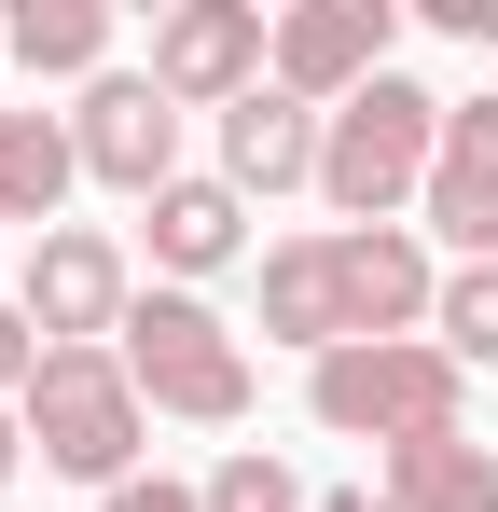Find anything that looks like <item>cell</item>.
<instances>
[{
    "instance_id": "obj_2",
    "label": "cell",
    "mask_w": 498,
    "mask_h": 512,
    "mask_svg": "<svg viewBox=\"0 0 498 512\" xmlns=\"http://www.w3.org/2000/svg\"><path fill=\"white\" fill-rule=\"evenodd\" d=\"M28 457L42 471H70V485H139V443H153V402H139V374H125V346H42V374H28Z\"/></svg>"
},
{
    "instance_id": "obj_13",
    "label": "cell",
    "mask_w": 498,
    "mask_h": 512,
    "mask_svg": "<svg viewBox=\"0 0 498 512\" xmlns=\"http://www.w3.org/2000/svg\"><path fill=\"white\" fill-rule=\"evenodd\" d=\"M70 180H83V153H70V111H14V97H0V222L56 236Z\"/></svg>"
},
{
    "instance_id": "obj_16",
    "label": "cell",
    "mask_w": 498,
    "mask_h": 512,
    "mask_svg": "<svg viewBox=\"0 0 498 512\" xmlns=\"http://www.w3.org/2000/svg\"><path fill=\"white\" fill-rule=\"evenodd\" d=\"M429 346L471 374V360H498V263H443V305H429Z\"/></svg>"
},
{
    "instance_id": "obj_12",
    "label": "cell",
    "mask_w": 498,
    "mask_h": 512,
    "mask_svg": "<svg viewBox=\"0 0 498 512\" xmlns=\"http://www.w3.org/2000/svg\"><path fill=\"white\" fill-rule=\"evenodd\" d=\"M222 263H249V194L222 167L166 180V194H153V291H208Z\"/></svg>"
},
{
    "instance_id": "obj_7",
    "label": "cell",
    "mask_w": 498,
    "mask_h": 512,
    "mask_svg": "<svg viewBox=\"0 0 498 512\" xmlns=\"http://www.w3.org/2000/svg\"><path fill=\"white\" fill-rule=\"evenodd\" d=\"M180 125H194V111H180L153 70H97V84L70 97V153H83V180H97V194H139V208H153L166 180H194V167H180Z\"/></svg>"
},
{
    "instance_id": "obj_3",
    "label": "cell",
    "mask_w": 498,
    "mask_h": 512,
    "mask_svg": "<svg viewBox=\"0 0 498 512\" xmlns=\"http://www.w3.org/2000/svg\"><path fill=\"white\" fill-rule=\"evenodd\" d=\"M429 167H443V97L429 84H360L346 111H332V139H319V194H332V222H402V208H429Z\"/></svg>"
},
{
    "instance_id": "obj_18",
    "label": "cell",
    "mask_w": 498,
    "mask_h": 512,
    "mask_svg": "<svg viewBox=\"0 0 498 512\" xmlns=\"http://www.w3.org/2000/svg\"><path fill=\"white\" fill-rule=\"evenodd\" d=\"M28 374H42V319L0 305V402H28Z\"/></svg>"
},
{
    "instance_id": "obj_20",
    "label": "cell",
    "mask_w": 498,
    "mask_h": 512,
    "mask_svg": "<svg viewBox=\"0 0 498 512\" xmlns=\"http://www.w3.org/2000/svg\"><path fill=\"white\" fill-rule=\"evenodd\" d=\"M415 14H429L443 42H498V0H415Z\"/></svg>"
},
{
    "instance_id": "obj_11",
    "label": "cell",
    "mask_w": 498,
    "mask_h": 512,
    "mask_svg": "<svg viewBox=\"0 0 498 512\" xmlns=\"http://www.w3.org/2000/svg\"><path fill=\"white\" fill-rule=\"evenodd\" d=\"M208 139H222V180H236L249 208H277V194H319V139H332V111H305V97L263 84V97H236Z\"/></svg>"
},
{
    "instance_id": "obj_6",
    "label": "cell",
    "mask_w": 498,
    "mask_h": 512,
    "mask_svg": "<svg viewBox=\"0 0 498 512\" xmlns=\"http://www.w3.org/2000/svg\"><path fill=\"white\" fill-rule=\"evenodd\" d=\"M139 70H153L180 111H208V125H222L236 97H263V84H277V14H263V0H166Z\"/></svg>"
},
{
    "instance_id": "obj_4",
    "label": "cell",
    "mask_w": 498,
    "mask_h": 512,
    "mask_svg": "<svg viewBox=\"0 0 498 512\" xmlns=\"http://www.w3.org/2000/svg\"><path fill=\"white\" fill-rule=\"evenodd\" d=\"M457 402H471V374H457L429 333L305 360V416H319L332 443H388V457H402V443H429V429H457Z\"/></svg>"
},
{
    "instance_id": "obj_19",
    "label": "cell",
    "mask_w": 498,
    "mask_h": 512,
    "mask_svg": "<svg viewBox=\"0 0 498 512\" xmlns=\"http://www.w3.org/2000/svg\"><path fill=\"white\" fill-rule=\"evenodd\" d=\"M97 512H208V485H180V471H139V485H111Z\"/></svg>"
},
{
    "instance_id": "obj_5",
    "label": "cell",
    "mask_w": 498,
    "mask_h": 512,
    "mask_svg": "<svg viewBox=\"0 0 498 512\" xmlns=\"http://www.w3.org/2000/svg\"><path fill=\"white\" fill-rule=\"evenodd\" d=\"M111 346H125V374H139L153 416H180V429H236L249 416V333L208 291H139Z\"/></svg>"
},
{
    "instance_id": "obj_21",
    "label": "cell",
    "mask_w": 498,
    "mask_h": 512,
    "mask_svg": "<svg viewBox=\"0 0 498 512\" xmlns=\"http://www.w3.org/2000/svg\"><path fill=\"white\" fill-rule=\"evenodd\" d=\"M14 471H28V416L0 402V512H14Z\"/></svg>"
},
{
    "instance_id": "obj_9",
    "label": "cell",
    "mask_w": 498,
    "mask_h": 512,
    "mask_svg": "<svg viewBox=\"0 0 498 512\" xmlns=\"http://www.w3.org/2000/svg\"><path fill=\"white\" fill-rule=\"evenodd\" d=\"M14 305L42 319V346H111V333H125V305H139V263L111 250L97 222H56V236H28Z\"/></svg>"
},
{
    "instance_id": "obj_10",
    "label": "cell",
    "mask_w": 498,
    "mask_h": 512,
    "mask_svg": "<svg viewBox=\"0 0 498 512\" xmlns=\"http://www.w3.org/2000/svg\"><path fill=\"white\" fill-rule=\"evenodd\" d=\"M415 222L457 263H498V97H443V167H429Z\"/></svg>"
},
{
    "instance_id": "obj_1",
    "label": "cell",
    "mask_w": 498,
    "mask_h": 512,
    "mask_svg": "<svg viewBox=\"0 0 498 512\" xmlns=\"http://www.w3.org/2000/svg\"><path fill=\"white\" fill-rule=\"evenodd\" d=\"M429 305H443V263L415 222H319L263 250V346H305V360L429 333Z\"/></svg>"
},
{
    "instance_id": "obj_14",
    "label": "cell",
    "mask_w": 498,
    "mask_h": 512,
    "mask_svg": "<svg viewBox=\"0 0 498 512\" xmlns=\"http://www.w3.org/2000/svg\"><path fill=\"white\" fill-rule=\"evenodd\" d=\"M374 499H388V512H498V443L429 429V443H402V457L374 471Z\"/></svg>"
},
{
    "instance_id": "obj_8",
    "label": "cell",
    "mask_w": 498,
    "mask_h": 512,
    "mask_svg": "<svg viewBox=\"0 0 498 512\" xmlns=\"http://www.w3.org/2000/svg\"><path fill=\"white\" fill-rule=\"evenodd\" d=\"M388 42H402V0H277V97L346 111L360 84H388Z\"/></svg>"
},
{
    "instance_id": "obj_22",
    "label": "cell",
    "mask_w": 498,
    "mask_h": 512,
    "mask_svg": "<svg viewBox=\"0 0 498 512\" xmlns=\"http://www.w3.org/2000/svg\"><path fill=\"white\" fill-rule=\"evenodd\" d=\"M0 56H14V42H0Z\"/></svg>"
},
{
    "instance_id": "obj_15",
    "label": "cell",
    "mask_w": 498,
    "mask_h": 512,
    "mask_svg": "<svg viewBox=\"0 0 498 512\" xmlns=\"http://www.w3.org/2000/svg\"><path fill=\"white\" fill-rule=\"evenodd\" d=\"M0 42H14L28 84H97L111 70V0H14Z\"/></svg>"
},
{
    "instance_id": "obj_17",
    "label": "cell",
    "mask_w": 498,
    "mask_h": 512,
    "mask_svg": "<svg viewBox=\"0 0 498 512\" xmlns=\"http://www.w3.org/2000/svg\"><path fill=\"white\" fill-rule=\"evenodd\" d=\"M208 512H319V499H305V471H291V457H263V443H236V457L208 471Z\"/></svg>"
}]
</instances>
